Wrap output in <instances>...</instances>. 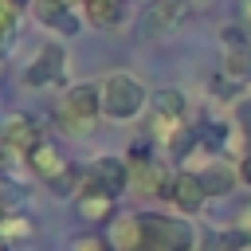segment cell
<instances>
[{
    "label": "cell",
    "mask_w": 251,
    "mask_h": 251,
    "mask_svg": "<svg viewBox=\"0 0 251 251\" xmlns=\"http://www.w3.org/2000/svg\"><path fill=\"white\" fill-rule=\"evenodd\" d=\"M122 4L126 0H78L82 16L94 24V27H114L122 20Z\"/></svg>",
    "instance_id": "obj_16"
},
{
    "label": "cell",
    "mask_w": 251,
    "mask_h": 251,
    "mask_svg": "<svg viewBox=\"0 0 251 251\" xmlns=\"http://www.w3.org/2000/svg\"><path fill=\"white\" fill-rule=\"evenodd\" d=\"M184 114H188V98L184 90L176 86H161L149 94V122H153V137L165 141L176 126H184Z\"/></svg>",
    "instance_id": "obj_5"
},
{
    "label": "cell",
    "mask_w": 251,
    "mask_h": 251,
    "mask_svg": "<svg viewBox=\"0 0 251 251\" xmlns=\"http://www.w3.org/2000/svg\"><path fill=\"white\" fill-rule=\"evenodd\" d=\"M102 239L110 251H196V227L169 212H118Z\"/></svg>",
    "instance_id": "obj_1"
},
{
    "label": "cell",
    "mask_w": 251,
    "mask_h": 251,
    "mask_svg": "<svg viewBox=\"0 0 251 251\" xmlns=\"http://www.w3.org/2000/svg\"><path fill=\"white\" fill-rule=\"evenodd\" d=\"M145 106H149V90L141 86V78H133L126 71H114L102 78V118L133 122Z\"/></svg>",
    "instance_id": "obj_2"
},
{
    "label": "cell",
    "mask_w": 251,
    "mask_h": 251,
    "mask_svg": "<svg viewBox=\"0 0 251 251\" xmlns=\"http://www.w3.org/2000/svg\"><path fill=\"white\" fill-rule=\"evenodd\" d=\"M235 86L251 82V43L243 27H224V67H220Z\"/></svg>",
    "instance_id": "obj_10"
},
{
    "label": "cell",
    "mask_w": 251,
    "mask_h": 251,
    "mask_svg": "<svg viewBox=\"0 0 251 251\" xmlns=\"http://www.w3.org/2000/svg\"><path fill=\"white\" fill-rule=\"evenodd\" d=\"M235 126H239V133L251 141V98H247V102H239V110H235Z\"/></svg>",
    "instance_id": "obj_22"
},
{
    "label": "cell",
    "mask_w": 251,
    "mask_h": 251,
    "mask_svg": "<svg viewBox=\"0 0 251 251\" xmlns=\"http://www.w3.org/2000/svg\"><path fill=\"white\" fill-rule=\"evenodd\" d=\"M82 188L90 192H106V196H122L129 188V165L122 157H94L86 169H82ZM78 188V192H82Z\"/></svg>",
    "instance_id": "obj_6"
},
{
    "label": "cell",
    "mask_w": 251,
    "mask_h": 251,
    "mask_svg": "<svg viewBox=\"0 0 251 251\" xmlns=\"http://www.w3.org/2000/svg\"><path fill=\"white\" fill-rule=\"evenodd\" d=\"M239 27L251 35V0H239Z\"/></svg>",
    "instance_id": "obj_25"
},
{
    "label": "cell",
    "mask_w": 251,
    "mask_h": 251,
    "mask_svg": "<svg viewBox=\"0 0 251 251\" xmlns=\"http://www.w3.org/2000/svg\"><path fill=\"white\" fill-rule=\"evenodd\" d=\"M126 165H129V188L149 192V196H165L169 192L173 173L165 169L161 157H153V145L149 141H133L129 153H126Z\"/></svg>",
    "instance_id": "obj_4"
},
{
    "label": "cell",
    "mask_w": 251,
    "mask_h": 251,
    "mask_svg": "<svg viewBox=\"0 0 251 251\" xmlns=\"http://www.w3.org/2000/svg\"><path fill=\"white\" fill-rule=\"evenodd\" d=\"M24 161H27L31 176H35V180H43V184H55V180L71 169V161L63 157V149H59L55 141H47V137H43V141H39V145L24 157Z\"/></svg>",
    "instance_id": "obj_12"
},
{
    "label": "cell",
    "mask_w": 251,
    "mask_h": 251,
    "mask_svg": "<svg viewBox=\"0 0 251 251\" xmlns=\"http://www.w3.org/2000/svg\"><path fill=\"white\" fill-rule=\"evenodd\" d=\"M75 208H78L82 220H98V224H110V220L118 216V212H114V196L90 192V188H82V192L75 196Z\"/></svg>",
    "instance_id": "obj_15"
},
{
    "label": "cell",
    "mask_w": 251,
    "mask_h": 251,
    "mask_svg": "<svg viewBox=\"0 0 251 251\" xmlns=\"http://www.w3.org/2000/svg\"><path fill=\"white\" fill-rule=\"evenodd\" d=\"M188 16H192V4L188 0H149L141 8V16H137V31L141 35H169Z\"/></svg>",
    "instance_id": "obj_7"
},
{
    "label": "cell",
    "mask_w": 251,
    "mask_h": 251,
    "mask_svg": "<svg viewBox=\"0 0 251 251\" xmlns=\"http://www.w3.org/2000/svg\"><path fill=\"white\" fill-rule=\"evenodd\" d=\"M239 180L251 188V153H243V161H239Z\"/></svg>",
    "instance_id": "obj_26"
},
{
    "label": "cell",
    "mask_w": 251,
    "mask_h": 251,
    "mask_svg": "<svg viewBox=\"0 0 251 251\" xmlns=\"http://www.w3.org/2000/svg\"><path fill=\"white\" fill-rule=\"evenodd\" d=\"M31 16L47 27V31H59V35H78L82 31V12L75 8V0H35L31 4Z\"/></svg>",
    "instance_id": "obj_9"
},
{
    "label": "cell",
    "mask_w": 251,
    "mask_h": 251,
    "mask_svg": "<svg viewBox=\"0 0 251 251\" xmlns=\"http://www.w3.org/2000/svg\"><path fill=\"white\" fill-rule=\"evenodd\" d=\"M0 133H4V118H0Z\"/></svg>",
    "instance_id": "obj_29"
},
{
    "label": "cell",
    "mask_w": 251,
    "mask_h": 251,
    "mask_svg": "<svg viewBox=\"0 0 251 251\" xmlns=\"http://www.w3.org/2000/svg\"><path fill=\"white\" fill-rule=\"evenodd\" d=\"M102 114V82H71L55 106L59 126H67L71 133L90 129V122Z\"/></svg>",
    "instance_id": "obj_3"
},
{
    "label": "cell",
    "mask_w": 251,
    "mask_h": 251,
    "mask_svg": "<svg viewBox=\"0 0 251 251\" xmlns=\"http://www.w3.org/2000/svg\"><path fill=\"white\" fill-rule=\"evenodd\" d=\"M4 4H8V8H12V12H24V8H31V4H35V0H4Z\"/></svg>",
    "instance_id": "obj_27"
},
{
    "label": "cell",
    "mask_w": 251,
    "mask_h": 251,
    "mask_svg": "<svg viewBox=\"0 0 251 251\" xmlns=\"http://www.w3.org/2000/svg\"><path fill=\"white\" fill-rule=\"evenodd\" d=\"M0 251H8V243H4V239H0Z\"/></svg>",
    "instance_id": "obj_28"
},
{
    "label": "cell",
    "mask_w": 251,
    "mask_h": 251,
    "mask_svg": "<svg viewBox=\"0 0 251 251\" xmlns=\"http://www.w3.org/2000/svg\"><path fill=\"white\" fill-rule=\"evenodd\" d=\"M196 133H200V145L208 153H220L227 145V137H231V126L227 122H204V129H196Z\"/></svg>",
    "instance_id": "obj_19"
},
{
    "label": "cell",
    "mask_w": 251,
    "mask_h": 251,
    "mask_svg": "<svg viewBox=\"0 0 251 251\" xmlns=\"http://www.w3.org/2000/svg\"><path fill=\"white\" fill-rule=\"evenodd\" d=\"M0 141L12 149V153H31L39 141H43V133H39V126L27 118V114H8L4 118V133H0Z\"/></svg>",
    "instance_id": "obj_13"
},
{
    "label": "cell",
    "mask_w": 251,
    "mask_h": 251,
    "mask_svg": "<svg viewBox=\"0 0 251 251\" xmlns=\"http://www.w3.org/2000/svg\"><path fill=\"white\" fill-rule=\"evenodd\" d=\"M71 251H110V247H106V239H102V235H82V239H75V243H71Z\"/></svg>",
    "instance_id": "obj_23"
},
{
    "label": "cell",
    "mask_w": 251,
    "mask_h": 251,
    "mask_svg": "<svg viewBox=\"0 0 251 251\" xmlns=\"http://www.w3.org/2000/svg\"><path fill=\"white\" fill-rule=\"evenodd\" d=\"M31 220L27 216H20V212H8L4 220H0V239L4 243H24V239H31Z\"/></svg>",
    "instance_id": "obj_18"
},
{
    "label": "cell",
    "mask_w": 251,
    "mask_h": 251,
    "mask_svg": "<svg viewBox=\"0 0 251 251\" xmlns=\"http://www.w3.org/2000/svg\"><path fill=\"white\" fill-rule=\"evenodd\" d=\"M235 180H239V165H231V161H224V157L208 161L204 173H200V184H204L208 196H227V192L235 188Z\"/></svg>",
    "instance_id": "obj_14"
},
{
    "label": "cell",
    "mask_w": 251,
    "mask_h": 251,
    "mask_svg": "<svg viewBox=\"0 0 251 251\" xmlns=\"http://www.w3.org/2000/svg\"><path fill=\"white\" fill-rule=\"evenodd\" d=\"M16 16H20V12H12V8L0 0V43L12 39V31H16Z\"/></svg>",
    "instance_id": "obj_21"
},
{
    "label": "cell",
    "mask_w": 251,
    "mask_h": 251,
    "mask_svg": "<svg viewBox=\"0 0 251 251\" xmlns=\"http://www.w3.org/2000/svg\"><path fill=\"white\" fill-rule=\"evenodd\" d=\"M161 145H165V153H169L173 161H184V157H188V153L200 145V133H196L192 126H176V129H173V133H169Z\"/></svg>",
    "instance_id": "obj_17"
},
{
    "label": "cell",
    "mask_w": 251,
    "mask_h": 251,
    "mask_svg": "<svg viewBox=\"0 0 251 251\" xmlns=\"http://www.w3.org/2000/svg\"><path fill=\"white\" fill-rule=\"evenodd\" d=\"M12 157H16V153H12V149H8L4 141H0V180L8 176V169H12Z\"/></svg>",
    "instance_id": "obj_24"
},
{
    "label": "cell",
    "mask_w": 251,
    "mask_h": 251,
    "mask_svg": "<svg viewBox=\"0 0 251 251\" xmlns=\"http://www.w3.org/2000/svg\"><path fill=\"white\" fill-rule=\"evenodd\" d=\"M63 75H67V47L59 39H47V43H39L35 59L27 63L24 82L27 86H51V82H63Z\"/></svg>",
    "instance_id": "obj_8"
},
{
    "label": "cell",
    "mask_w": 251,
    "mask_h": 251,
    "mask_svg": "<svg viewBox=\"0 0 251 251\" xmlns=\"http://www.w3.org/2000/svg\"><path fill=\"white\" fill-rule=\"evenodd\" d=\"M243 251H251V243H247V247H243Z\"/></svg>",
    "instance_id": "obj_30"
},
{
    "label": "cell",
    "mask_w": 251,
    "mask_h": 251,
    "mask_svg": "<svg viewBox=\"0 0 251 251\" xmlns=\"http://www.w3.org/2000/svg\"><path fill=\"white\" fill-rule=\"evenodd\" d=\"M165 200H169L176 212H184V216L200 212V208H204V200H208V192H204V184H200V173H192V169H180V173H173Z\"/></svg>",
    "instance_id": "obj_11"
},
{
    "label": "cell",
    "mask_w": 251,
    "mask_h": 251,
    "mask_svg": "<svg viewBox=\"0 0 251 251\" xmlns=\"http://www.w3.org/2000/svg\"><path fill=\"white\" fill-rule=\"evenodd\" d=\"M231 231H235V235H239L243 243H251V200L235 208V220H231Z\"/></svg>",
    "instance_id": "obj_20"
}]
</instances>
